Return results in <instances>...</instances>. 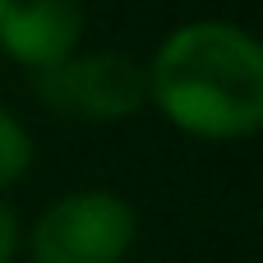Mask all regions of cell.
<instances>
[{"label":"cell","mask_w":263,"mask_h":263,"mask_svg":"<svg viewBox=\"0 0 263 263\" xmlns=\"http://www.w3.org/2000/svg\"><path fill=\"white\" fill-rule=\"evenodd\" d=\"M148 74V111L194 143H245L263 125V46L236 18H185L162 32Z\"/></svg>","instance_id":"obj_1"},{"label":"cell","mask_w":263,"mask_h":263,"mask_svg":"<svg viewBox=\"0 0 263 263\" xmlns=\"http://www.w3.org/2000/svg\"><path fill=\"white\" fill-rule=\"evenodd\" d=\"M139 245V213L125 194L83 185L55 194L23 222L28 263H125Z\"/></svg>","instance_id":"obj_2"},{"label":"cell","mask_w":263,"mask_h":263,"mask_svg":"<svg viewBox=\"0 0 263 263\" xmlns=\"http://www.w3.org/2000/svg\"><path fill=\"white\" fill-rule=\"evenodd\" d=\"M32 79V97L60 116V120H79V125H125L134 116L148 111V74L143 60L129 51H74Z\"/></svg>","instance_id":"obj_3"},{"label":"cell","mask_w":263,"mask_h":263,"mask_svg":"<svg viewBox=\"0 0 263 263\" xmlns=\"http://www.w3.org/2000/svg\"><path fill=\"white\" fill-rule=\"evenodd\" d=\"M88 0H0V55L37 74L83 46Z\"/></svg>","instance_id":"obj_4"},{"label":"cell","mask_w":263,"mask_h":263,"mask_svg":"<svg viewBox=\"0 0 263 263\" xmlns=\"http://www.w3.org/2000/svg\"><path fill=\"white\" fill-rule=\"evenodd\" d=\"M37 162V143H32V129L0 102V194H9L14 185L28 180Z\"/></svg>","instance_id":"obj_5"},{"label":"cell","mask_w":263,"mask_h":263,"mask_svg":"<svg viewBox=\"0 0 263 263\" xmlns=\"http://www.w3.org/2000/svg\"><path fill=\"white\" fill-rule=\"evenodd\" d=\"M18 254H23V217L0 194V263H18Z\"/></svg>","instance_id":"obj_6"}]
</instances>
